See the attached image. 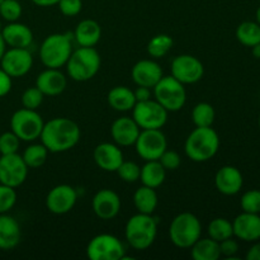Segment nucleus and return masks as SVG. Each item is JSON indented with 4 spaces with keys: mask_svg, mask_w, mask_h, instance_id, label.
<instances>
[{
    "mask_svg": "<svg viewBox=\"0 0 260 260\" xmlns=\"http://www.w3.org/2000/svg\"><path fill=\"white\" fill-rule=\"evenodd\" d=\"M80 127L75 121L66 117H56L43 124L41 142L48 152L60 154L74 149L80 141Z\"/></svg>",
    "mask_w": 260,
    "mask_h": 260,
    "instance_id": "nucleus-1",
    "label": "nucleus"
},
{
    "mask_svg": "<svg viewBox=\"0 0 260 260\" xmlns=\"http://www.w3.org/2000/svg\"><path fill=\"white\" fill-rule=\"evenodd\" d=\"M220 149V137L211 127H196L184 142L185 155L192 161L206 162L212 159Z\"/></svg>",
    "mask_w": 260,
    "mask_h": 260,
    "instance_id": "nucleus-2",
    "label": "nucleus"
},
{
    "mask_svg": "<svg viewBox=\"0 0 260 260\" xmlns=\"http://www.w3.org/2000/svg\"><path fill=\"white\" fill-rule=\"evenodd\" d=\"M157 235V218L147 213L132 216L124 228V238L135 250H146L154 244Z\"/></svg>",
    "mask_w": 260,
    "mask_h": 260,
    "instance_id": "nucleus-3",
    "label": "nucleus"
},
{
    "mask_svg": "<svg viewBox=\"0 0 260 260\" xmlns=\"http://www.w3.org/2000/svg\"><path fill=\"white\" fill-rule=\"evenodd\" d=\"M101 63V55L95 48L79 47L73 51L65 66L71 80L84 83L98 74Z\"/></svg>",
    "mask_w": 260,
    "mask_h": 260,
    "instance_id": "nucleus-4",
    "label": "nucleus"
},
{
    "mask_svg": "<svg viewBox=\"0 0 260 260\" xmlns=\"http://www.w3.org/2000/svg\"><path fill=\"white\" fill-rule=\"evenodd\" d=\"M73 36L69 33H53L47 36L40 46L41 62L50 69L66 65L73 53Z\"/></svg>",
    "mask_w": 260,
    "mask_h": 260,
    "instance_id": "nucleus-5",
    "label": "nucleus"
},
{
    "mask_svg": "<svg viewBox=\"0 0 260 260\" xmlns=\"http://www.w3.org/2000/svg\"><path fill=\"white\" fill-rule=\"evenodd\" d=\"M202 235L200 218L190 212H182L173 218L169 226V238L173 245L189 249Z\"/></svg>",
    "mask_w": 260,
    "mask_h": 260,
    "instance_id": "nucleus-6",
    "label": "nucleus"
},
{
    "mask_svg": "<svg viewBox=\"0 0 260 260\" xmlns=\"http://www.w3.org/2000/svg\"><path fill=\"white\" fill-rule=\"evenodd\" d=\"M154 96L168 112H178L187 102V91L184 84L178 81L172 75L162 76L154 86Z\"/></svg>",
    "mask_w": 260,
    "mask_h": 260,
    "instance_id": "nucleus-7",
    "label": "nucleus"
},
{
    "mask_svg": "<svg viewBox=\"0 0 260 260\" xmlns=\"http://www.w3.org/2000/svg\"><path fill=\"white\" fill-rule=\"evenodd\" d=\"M43 124L45 122L37 111L20 108L10 118V131L14 132L20 141L33 142L40 139Z\"/></svg>",
    "mask_w": 260,
    "mask_h": 260,
    "instance_id": "nucleus-8",
    "label": "nucleus"
},
{
    "mask_svg": "<svg viewBox=\"0 0 260 260\" xmlns=\"http://www.w3.org/2000/svg\"><path fill=\"white\" fill-rule=\"evenodd\" d=\"M86 256L90 260H122L126 258V249L117 236L99 234L88 243Z\"/></svg>",
    "mask_w": 260,
    "mask_h": 260,
    "instance_id": "nucleus-9",
    "label": "nucleus"
},
{
    "mask_svg": "<svg viewBox=\"0 0 260 260\" xmlns=\"http://www.w3.org/2000/svg\"><path fill=\"white\" fill-rule=\"evenodd\" d=\"M169 112L155 99L137 102L132 109V118L141 129H161L168 121Z\"/></svg>",
    "mask_w": 260,
    "mask_h": 260,
    "instance_id": "nucleus-10",
    "label": "nucleus"
},
{
    "mask_svg": "<svg viewBox=\"0 0 260 260\" xmlns=\"http://www.w3.org/2000/svg\"><path fill=\"white\" fill-rule=\"evenodd\" d=\"M134 146L137 155L145 161L159 160L168 149V140L161 129H141Z\"/></svg>",
    "mask_w": 260,
    "mask_h": 260,
    "instance_id": "nucleus-11",
    "label": "nucleus"
},
{
    "mask_svg": "<svg viewBox=\"0 0 260 260\" xmlns=\"http://www.w3.org/2000/svg\"><path fill=\"white\" fill-rule=\"evenodd\" d=\"M173 78L184 85L196 84L205 75V66L200 58L193 55H179L173 58L170 65Z\"/></svg>",
    "mask_w": 260,
    "mask_h": 260,
    "instance_id": "nucleus-12",
    "label": "nucleus"
},
{
    "mask_svg": "<svg viewBox=\"0 0 260 260\" xmlns=\"http://www.w3.org/2000/svg\"><path fill=\"white\" fill-rule=\"evenodd\" d=\"M28 177V167L22 155L9 154L0 156V183L15 188L23 184Z\"/></svg>",
    "mask_w": 260,
    "mask_h": 260,
    "instance_id": "nucleus-13",
    "label": "nucleus"
},
{
    "mask_svg": "<svg viewBox=\"0 0 260 260\" xmlns=\"http://www.w3.org/2000/svg\"><path fill=\"white\" fill-rule=\"evenodd\" d=\"M33 66V56L28 48L9 47L5 50L0 68L12 78H22L27 75Z\"/></svg>",
    "mask_w": 260,
    "mask_h": 260,
    "instance_id": "nucleus-14",
    "label": "nucleus"
},
{
    "mask_svg": "<svg viewBox=\"0 0 260 260\" xmlns=\"http://www.w3.org/2000/svg\"><path fill=\"white\" fill-rule=\"evenodd\" d=\"M78 192L69 184H58L53 187L46 197V207L53 215H66L76 205Z\"/></svg>",
    "mask_w": 260,
    "mask_h": 260,
    "instance_id": "nucleus-15",
    "label": "nucleus"
},
{
    "mask_svg": "<svg viewBox=\"0 0 260 260\" xmlns=\"http://www.w3.org/2000/svg\"><path fill=\"white\" fill-rule=\"evenodd\" d=\"M91 208L96 217L101 220H113L121 211V198L114 190L104 188L94 194Z\"/></svg>",
    "mask_w": 260,
    "mask_h": 260,
    "instance_id": "nucleus-16",
    "label": "nucleus"
},
{
    "mask_svg": "<svg viewBox=\"0 0 260 260\" xmlns=\"http://www.w3.org/2000/svg\"><path fill=\"white\" fill-rule=\"evenodd\" d=\"M234 236L245 243L260 240V215L243 212L233 221Z\"/></svg>",
    "mask_w": 260,
    "mask_h": 260,
    "instance_id": "nucleus-17",
    "label": "nucleus"
},
{
    "mask_svg": "<svg viewBox=\"0 0 260 260\" xmlns=\"http://www.w3.org/2000/svg\"><path fill=\"white\" fill-rule=\"evenodd\" d=\"M93 159L102 170L113 173L117 172L124 157L118 145L112 142H102L94 149Z\"/></svg>",
    "mask_w": 260,
    "mask_h": 260,
    "instance_id": "nucleus-18",
    "label": "nucleus"
},
{
    "mask_svg": "<svg viewBox=\"0 0 260 260\" xmlns=\"http://www.w3.org/2000/svg\"><path fill=\"white\" fill-rule=\"evenodd\" d=\"M216 189L223 196H235L244 185V177L240 170L233 165L220 168L215 175Z\"/></svg>",
    "mask_w": 260,
    "mask_h": 260,
    "instance_id": "nucleus-19",
    "label": "nucleus"
},
{
    "mask_svg": "<svg viewBox=\"0 0 260 260\" xmlns=\"http://www.w3.org/2000/svg\"><path fill=\"white\" fill-rule=\"evenodd\" d=\"M140 131H141V128L132 117H119L111 126L112 139H113L114 144L118 145L119 147H127L135 145L140 135Z\"/></svg>",
    "mask_w": 260,
    "mask_h": 260,
    "instance_id": "nucleus-20",
    "label": "nucleus"
},
{
    "mask_svg": "<svg viewBox=\"0 0 260 260\" xmlns=\"http://www.w3.org/2000/svg\"><path fill=\"white\" fill-rule=\"evenodd\" d=\"M132 80L137 86L152 89L162 78V69L155 60H140L131 71Z\"/></svg>",
    "mask_w": 260,
    "mask_h": 260,
    "instance_id": "nucleus-21",
    "label": "nucleus"
},
{
    "mask_svg": "<svg viewBox=\"0 0 260 260\" xmlns=\"http://www.w3.org/2000/svg\"><path fill=\"white\" fill-rule=\"evenodd\" d=\"M36 86L45 95H60L61 93H63L66 86H68V78L65 76V74L61 73L60 69L47 68L37 76V79H36Z\"/></svg>",
    "mask_w": 260,
    "mask_h": 260,
    "instance_id": "nucleus-22",
    "label": "nucleus"
},
{
    "mask_svg": "<svg viewBox=\"0 0 260 260\" xmlns=\"http://www.w3.org/2000/svg\"><path fill=\"white\" fill-rule=\"evenodd\" d=\"M8 47L28 48L33 42V32L28 25L19 22H10L0 30Z\"/></svg>",
    "mask_w": 260,
    "mask_h": 260,
    "instance_id": "nucleus-23",
    "label": "nucleus"
},
{
    "mask_svg": "<svg viewBox=\"0 0 260 260\" xmlns=\"http://www.w3.org/2000/svg\"><path fill=\"white\" fill-rule=\"evenodd\" d=\"M22 239V230L18 221L8 213L0 215V250H12Z\"/></svg>",
    "mask_w": 260,
    "mask_h": 260,
    "instance_id": "nucleus-24",
    "label": "nucleus"
},
{
    "mask_svg": "<svg viewBox=\"0 0 260 260\" xmlns=\"http://www.w3.org/2000/svg\"><path fill=\"white\" fill-rule=\"evenodd\" d=\"M101 37L102 28L94 19H83L79 22L73 33V38L80 47H95Z\"/></svg>",
    "mask_w": 260,
    "mask_h": 260,
    "instance_id": "nucleus-25",
    "label": "nucleus"
},
{
    "mask_svg": "<svg viewBox=\"0 0 260 260\" xmlns=\"http://www.w3.org/2000/svg\"><path fill=\"white\" fill-rule=\"evenodd\" d=\"M107 101L111 108L117 112H129L137 103L134 90L123 85L114 86L109 90Z\"/></svg>",
    "mask_w": 260,
    "mask_h": 260,
    "instance_id": "nucleus-26",
    "label": "nucleus"
},
{
    "mask_svg": "<svg viewBox=\"0 0 260 260\" xmlns=\"http://www.w3.org/2000/svg\"><path fill=\"white\" fill-rule=\"evenodd\" d=\"M165 178H167V170L160 164L159 160H150L145 162L144 167H141L140 180L142 185L156 189L160 185H162Z\"/></svg>",
    "mask_w": 260,
    "mask_h": 260,
    "instance_id": "nucleus-27",
    "label": "nucleus"
},
{
    "mask_svg": "<svg viewBox=\"0 0 260 260\" xmlns=\"http://www.w3.org/2000/svg\"><path fill=\"white\" fill-rule=\"evenodd\" d=\"M157 203H159V197L154 188L141 185L134 193V205L137 212L152 215L156 210Z\"/></svg>",
    "mask_w": 260,
    "mask_h": 260,
    "instance_id": "nucleus-28",
    "label": "nucleus"
},
{
    "mask_svg": "<svg viewBox=\"0 0 260 260\" xmlns=\"http://www.w3.org/2000/svg\"><path fill=\"white\" fill-rule=\"evenodd\" d=\"M189 249L190 255L194 260H218L221 258L220 243L211 238H200Z\"/></svg>",
    "mask_w": 260,
    "mask_h": 260,
    "instance_id": "nucleus-29",
    "label": "nucleus"
},
{
    "mask_svg": "<svg viewBox=\"0 0 260 260\" xmlns=\"http://www.w3.org/2000/svg\"><path fill=\"white\" fill-rule=\"evenodd\" d=\"M236 40L241 45L246 47H253V46L260 43V24L251 20L240 23L236 28Z\"/></svg>",
    "mask_w": 260,
    "mask_h": 260,
    "instance_id": "nucleus-30",
    "label": "nucleus"
},
{
    "mask_svg": "<svg viewBox=\"0 0 260 260\" xmlns=\"http://www.w3.org/2000/svg\"><path fill=\"white\" fill-rule=\"evenodd\" d=\"M48 150L46 149L45 145L41 144H32L23 151V160H24L25 165L28 169H36L40 168L47 161Z\"/></svg>",
    "mask_w": 260,
    "mask_h": 260,
    "instance_id": "nucleus-31",
    "label": "nucleus"
},
{
    "mask_svg": "<svg viewBox=\"0 0 260 260\" xmlns=\"http://www.w3.org/2000/svg\"><path fill=\"white\" fill-rule=\"evenodd\" d=\"M208 238L213 239L217 243H221L222 240H226L229 238L234 236V229L233 222L229 221L228 218L223 217H216L208 223L207 228Z\"/></svg>",
    "mask_w": 260,
    "mask_h": 260,
    "instance_id": "nucleus-32",
    "label": "nucleus"
},
{
    "mask_svg": "<svg viewBox=\"0 0 260 260\" xmlns=\"http://www.w3.org/2000/svg\"><path fill=\"white\" fill-rule=\"evenodd\" d=\"M216 112L207 102L197 103L192 109V121L196 127H211L215 122Z\"/></svg>",
    "mask_w": 260,
    "mask_h": 260,
    "instance_id": "nucleus-33",
    "label": "nucleus"
},
{
    "mask_svg": "<svg viewBox=\"0 0 260 260\" xmlns=\"http://www.w3.org/2000/svg\"><path fill=\"white\" fill-rule=\"evenodd\" d=\"M174 41L169 35L160 33V35L154 36L147 43V53L152 58H161L172 50Z\"/></svg>",
    "mask_w": 260,
    "mask_h": 260,
    "instance_id": "nucleus-34",
    "label": "nucleus"
},
{
    "mask_svg": "<svg viewBox=\"0 0 260 260\" xmlns=\"http://www.w3.org/2000/svg\"><path fill=\"white\" fill-rule=\"evenodd\" d=\"M22 13L23 9L19 0H3L0 3V15L8 23L18 22Z\"/></svg>",
    "mask_w": 260,
    "mask_h": 260,
    "instance_id": "nucleus-35",
    "label": "nucleus"
},
{
    "mask_svg": "<svg viewBox=\"0 0 260 260\" xmlns=\"http://www.w3.org/2000/svg\"><path fill=\"white\" fill-rule=\"evenodd\" d=\"M116 173L123 182L136 183L137 180H140L141 168H140V165L136 164L135 161H126V160H123Z\"/></svg>",
    "mask_w": 260,
    "mask_h": 260,
    "instance_id": "nucleus-36",
    "label": "nucleus"
},
{
    "mask_svg": "<svg viewBox=\"0 0 260 260\" xmlns=\"http://www.w3.org/2000/svg\"><path fill=\"white\" fill-rule=\"evenodd\" d=\"M17 198L15 188L0 183V215L9 213V211H12L17 203Z\"/></svg>",
    "mask_w": 260,
    "mask_h": 260,
    "instance_id": "nucleus-37",
    "label": "nucleus"
},
{
    "mask_svg": "<svg viewBox=\"0 0 260 260\" xmlns=\"http://www.w3.org/2000/svg\"><path fill=\"white\" fill-rule=\"evenodd\" d=\"M240 207L243 212L259 213L260 215V190L250 189L241 196Z\"/></svg>",
    "mask_w": 260,
    "mask_h": 260,
    "instance_id": "nucleus-38",
    "label": "nucleus"
},
{
    "mask_svg": "<svg viewBox=\"0 0 260 260\" xmlns=\"http://www.w3.org/2000/svg\"><path fill=\"white\" fill-rule=\"evenodd\" d=\"M43 98H45V94H43L36 85L32 86V88L25 89L22 94L23 108L35 109V111H37L41 107V104H42Z\"/></svg>",
    "mask_w": 260,
    "mask_h": 260,
    "instance_id": "nucleus-39",
    "label": "nucleus"
},
{
    "mask_svg": "<svg viewBox=\"0 0 260 260\" xmlns=\"http://www.w3.org/2000/svg\"><path fill=\"white\" fill-rule=\"evenodd\" d=\"M20 146V140L13 131L0 134V155L17 154Z\"/></svg>",
    "mask_w": 260,
    "mask_h": 260,
    "instance_id": "nucleus-40",
    "label": "nucleus"
},
{
    "mask_svg": "<svg viewBox=\"0 0 260 260\" xmlns=\"http://www.w3.org/2000/svg\"><path fill=\"white\" fill-rule=\"evenodd\" d=\"M159 161L160 164L164 167V169L167 170H170V172H173V170H177L178 168L180 167V164H182V159H180V155L178 154L177 151H174V150H165L164 152H162L161 156L159 157Z\"/></svg>",
    "mask_w": 260,
    "mask_h": 260,
    "instance_id": "nucleus-41",
    "label": "nucleus"
},
{
    "mask_svg": "<svg viewBox=\"0 0 260 260\" xmlns=\"http://www.w3.org/2000/svg\"><path fill=\"white\" fill-rule=\"evenodd\" d=\"M57 5L60 12L65 17H75L83 9V2L81 0H60Z\"/></svg>",
    "mask_w": 260,
    "mask_h": 260,
    "instance_id": "nucleus-42",
    "label": "nucleus"
},
{
    "mask_svg": "<svg viewBox=\"0 0 260 260\" xmlns=\"http://www.w3.org/2000/svg\"><path fill=\"white\" fill-rule=\"evenodd\" d=\"M220 251L221 256H225V258L233 259L235 258V255L239 251V244L238 241L233 238H229L226 240H222L220 243Z\"/></svg>",
    "mask_w": 260,
    "mask_h": 260,
    "instance_id": "nucleus-43",
    "label": "nucleus"
},
{
    "mask_svg": "<svg viewBox=\"0 0 260 260\" xmlns=\"http://www.w3.org/2000/svg\"><path fill=\"white\" fill-rule=\"evenodd\" d=\"M13 86V78L8 75L2 68H0V98L8 95L12 90Z\"/></svg>",
    "mask_w": 260,
    "mask_h": 260,
    "instance_id": "nucleus-44",
    "label": "nucleus"
},
{
    "mask_svg": "<svg viewBox=\"0 0 260 260\" xmlns=\"http://www.w3.org/2000/svg\"><path fill=\"white\" fill-rule=\"evenodd\" d=\"M135 98H136V102H145L151 99V89L146 88V86H137L136 90H134Z\"/></svg>",
    "mask_w": 260,
    "mask_h": 260,
    "instance_id": "nucleus-45",
    "label": "nucleus"
},
{
    "mask_svg": "<svg viewBox=\"0 0 260 260\" xmlns=\"http://www.w3.org/2000/svg\"><path fill=\"white\" fill-rule=\"evenodd\" d=\"M245 258L248 260H260V241H255L246 253Z\"/></svg>",
    "mask_w": 260,
    "mask_h": 260,
    "instance_id": "nucleus-46",
    "label": "nucleus"
},
{
    "mask_svg": "<svg viewBox=\"0 0 260 260\" xmlns=\"http://www.w3.org/2000/svg\"><path fill=\"white\" fill-rule=\"evenodd\" d=\"M60 0H32L33 4H36L37 7L47 8V7H53V5H57Z\"/></svg>",
    "mask_w": 260,
    "mask_h": 260,
    "instance_id": "nucleus-47",
    "label": "nucleus"
},
{
    "mask_svg": "<svg viewBox=\"0 0 260 260\" xmlns=\"http://www.w3.org/2000/svg\"><path fill=\"white\" fill-rule=\"evenodd\" d=\"M5 50H7V45H5L4 40H3V36L2 33H0V60H2L3 55H4Z\"/></svg>",
    "mask_w": 260,
    "mask_h": 260,
    "instance_id": "nucleus-48",
    "label": "nucleus"
},
{
    "mask_svg": "<svg viewBox=\"0 0 260 260\" xmlns=\"http://www.w3.org/2000/svg\"><path fill=\"white\" fill-rule=\"evenodd\" d=\"M251 53H253V56L255 58H260V43L251 47Z\"/></svg>",
    "mask_w": 260,
    "mask_h": 260,
    "instance_id": "nucleus-49",
    "label": "nucleus"
},
{
    "mask_svg": "<svg viewBox=\"0 0 260 260\" xmlns=\"http://www.w3.org/2000/svg\"><path fill=\"white\" fill-rule=\"evenodd\" d=\"M255 18H256V23H258V24H260V5L258 7V9H256Z\"/></svg>",
    "mask_w": 260,
    "mask_h": 260,
    "instance_id": "nucleus-50",
    "label": "nucleus"
},
{
    "mask_svg": "<svg viewBox=\"0 0 260 260\" xmlns=\"http://www.w3.org/2000/svg\"><path fill=\"white\" fill-rule=\"evenodd\" d=\"M259 128H260V116H259Z\"/></svg>",
    "mask_w": 260,
    "mask_h": 260,
    "instance_id": "nucleus-51",
    "label": "nucleus"
},
{
    "mask_svg": "<svg viewBox=\"0 0 260 260\" xmlns=\"http://www.w3.org/2000/svg\"><path fill=\"white\" fill-rule=\"evenodd\" d=\"M3 2V0H0V3H2Z\"/></svg>",
    "mask_w": 260,
    "mask_h": 260,
    "instance_id": "nucleus-52",
    "label": "nucleus"
},
{
    "mask_svg": "<svg viewBox=\"0 0 260 260\" xmlns=\"http://www.w3.org/2000/svg\"><path fill=\"white\" fill-rule=\"evenodd\" d=\"M19 2H22V0H19Z\"/></svg>",
    "mask_w": 260,
    "mask_h": 260,
    "instance_id": "nucleus-53",
    "label": "nucleus"
}]
</instances>
